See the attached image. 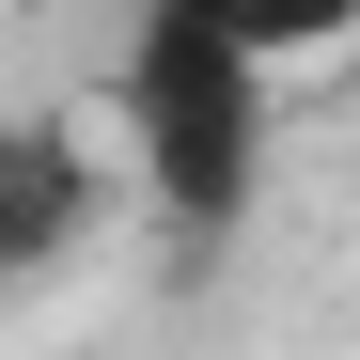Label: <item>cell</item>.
Listing matches in <instances>:
<instances>
[{
	"mask_svg": "<svg viewBox=\"0 0 360 360\" xmlns=\"http://www.w3.org/2000/svg\"><path fill=\"white\" fill-rule=\"evenodd\" d=\"M126 141H141V188L188 235H219L251 204V172H266V63L204 0H141L126 16Z\"/></svg>",
	"mask_w": 360,
	"mask_h": 360,
	"instance_id": "1",
	"label": "cell"
},
{
	"mask_svg": "<svg viewBox=\"0 0 360 360\" xmlns=\"http://www.w3.org/2000/svg\"><path fill=\"white\" fill-rule=\"evenodd\" d=\"M94 235V157L63 126H0V266H63Z\"/></svg>",
	"mask_w": 360,
	"mask_h": 360,
	"instance_id": "2",
	"label": "cell"
},
{
	"mask_svg": "<svg viewBox=\"0 0 360 360\" xmlns=\"http://www.w3.org/2000/svg\"><path fill=\"white\" fill-rule=\"evenodd\" d=\"M204 16L251 47V63H314V47H345V32H360V0H204Z\"/></svg>",
	"mask_w": 360,
	"mask_h": 360,
	"instance_id": "3",
	"label": "cell"
}]
</instances>
